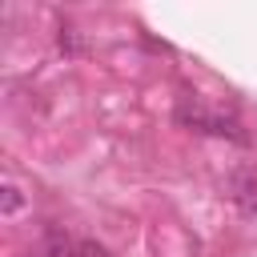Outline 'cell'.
Wrapping results in <instances>:
<instances>
[{"mask_svg": "<svg viewBox=\"0 0 257 257\" xmlns=\"http://www.w3.org/2000/svg\"><path fill=\"white\" fill-rule=\"evenodd\" d=\"M225 193H229V201L237 205L241 217H257V173H253V169H237V173H229Z\"/></svg>", "mask_w": 257, "mask_h": 257, "instance_id": "obj_1", "label": "cell"}, {"mask_svg": "<svg viewBox=\"0 0 257 257\" xmlns=\"http://www.w3.org/2000/svg\"><path fill=\"white\" fill-rule=\"evenodd\" d=\"M20 205H24L20 189H16L12 181H8V185L0 189V213H4V217H16V213H20Z\"/></svg>", "mask_w": 257, "mask_h": 257, "instance_id": "obj_2", "label": "cell"}, {"mask_svg": "<svg viewBox=\"0 0 257 257\" xmlns=\"http://www.w3.org/2000/svg\"><path fill=\"white\" fill-rule=\"evenodd\" d=\"M72 257H108V249L96 245V241H76L72 245Z\"/></svg>", "mask_w": 257, "mask_h": 257, "instance_id": "obj_3", "label": "cell"}]
</instances>
